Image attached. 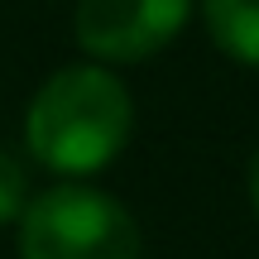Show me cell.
Instances as JSON below:
<instances>
[{
	"mask_svg": "<svg viewBox=\"0 0 259 259\" xmlns=\"http://www.w3.org/2000/svg\"><path fill=\"white\" fill-rule=\"evenodd\" d=\"M250 206H254V216H259V154L250 158Z\"/></svg>",
	"mask_w": 259,
	"mask_h": 259,
	"instance_id": "6",
	"label": "cell"
},
{
	"mask_svg": "<svg viewBox=\"0 0 259 259\" xmlns=\"http://www.w3.org/2000/svg\"><path fill=\"white\" fill-rule=\"evenodd\" d=\"M24 206H29V173L10 149H0V226L19 221Z\"/></svg>",
	"mask_w": 259,
	"mask_h": 259,
	"instance_id": "5",
	"label": "cell"
},
{
	"mask_svg": "<svg viewBox=\"0 0 259 259\" xmlns=\"http://www.w3.org/2000/svg\"><path fill=\"white\" fill-rule=\"evenodd\" d=\"M192 0H77L72 34L101 63H139L178 38Z\"/></svg>",
	"mask_w": 259,
	"mask_h": 259,
	"instance_id": "3",
	"label": "cell"
},
{
	"mask_svg": "<svg viewBox=\"0 0 259 259\" xmlns=\"http://www.w3.org/2000/svg\"><path fill=\"white\" fill-rule=\"evenodd\" d=\"M135 130L125 82L101 63L58 67L24 111V149L63 178H92L115 163Z\"/></svg>",
	"mask_w": 259,
	"mask_h": 259,
	"instance_id": "1",
	"label": "cell"
},
{
	"mask_svg": "<svg viewBox=\"0 0 259 259\" xmlns=\"http://www.w3.org/2000/svg\"><path fill=\"white\" fill-rule=\"evenodd\" d=\"M211 44L240 67H259V0H202Z\"/></svg>",
	"mask_w": 259,
	"mask_h": 259,
	"instance_id": "4",
	"label": "cell"
},
{
	"mask_svg": "<svg viewBox=\"0 0 259 259\" xmlns=\"http://www.w3.org/2000/svg\"><path fill=\"white\" fill-rule=\"evenodd\" d=\"M144 235L125 202L67 178L19 211V259H139Z\"/></svg>",
	"mask_w": 259,
	"mask_h": 259,
	"instance_id": "2",
	"label": "cell"
}]
</instances>
